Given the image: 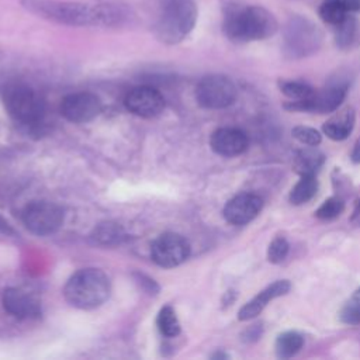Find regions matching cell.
<instances>
[{
  "label": "cell",
  "instance_id": "14",
  "mask_svg": "<svg viewBox=\"0 0 360 360\" xmlns=\"http://www.w3.org/2000/svg\"><path fill=\"white\" fill-rule=\"evenodd\" d=\"M210 145L215 153L225 158H232L242 155L248 149L249 139L242 129L224 127L212 132Z\"/></svg>",
  "mask_w": 360,
  "mask_h": 360
},
{
  "label": "cell",
  "instance_id": "5",
  "mask_svg": "<svg viewBox=\"0 0 360 360\" xmlns=\"http://www.w3.org/2000/svg\"><path fill=\"white\" fill-rule=\"evenodd\" d=\"M322 45V32L316 24L302 15H292L283 28V52L290 59L315 53Z\"/></svg>",
  "mask_w": 360,
  "mask_h": 360
},
{
  "label": "cell",
  "instance_id": "31",
  "mask_svg": "<svg viewBox=\"0 0 360 360\" xmlns=\"http://www.w3.org/2000/svg\"><path fill=\"white\" fill-rule=\"evenodd\" d=\"M349 13L360 10V0H338Z\"/></svg>",
  "mask_w": 360,
  "mask_h": 360
},
{
  "label": "cell",
  "instance_id": "10",
  "mask_svg": "<svg viewBox=\"0 0 360 360\" xmlns=\"http://www.w3.org/2000/svg\"><path fill=\"white\" fill-rule=\"evenodd\" d=\"M150 255L158 266L166 269L176 267L188 257L190 245L181 235L167 232L152 243Z\"/></svg>",
  "mask_w": 360,
  "mask_h": 360
},
{
  "label": "cell",
  "instance_id": "2",
  "mask_svg": "<svg viewBox=\"0 0 360 360\" xmlns=\"http://www.w3.org/2000/svg\"><path fill=\"white\" fill-rule=\"evenodd\" d=\"M278 28L276 17L260 6L236 7L226 13L224 32L233 42L260 41L273 37Z\"/></svg>",
  "mask_w": 360,
  "mask_h": 360
},
{
  "label": "cell",
  "instance_id": "18",
  "mask_svg": "<svg viewBox=\"0 0 360 360\" xmlns=\"http://www.w3.org/2000/svg\"><path fill=\"white\" fill-rule=\"evenodd\" d=\"M323 162H325V155L316 150L315 146H309L307 149L297 152L292 167L300 176L315 174L319 170V167L323 165Z\"/></svg>",
  "mask_w": 360,
  "mask_h": 360
},
{
  "label": "cell",
  "instance_id": "8",
  "mask_svg": "<svg viewBox=\"0 0 360 360\" xmlns=\"http://www.w3.org/2000/svg\"><path fill=\"white\" fill-rule=\"evenodd\" d=\"M236 96L235 83L224 75H208L198 82L195 89L197 103L208 110L226 108L235 103Z\"/></svg>",
  "mask_w": 360,
  "mask_h": 360
},
{
  "label": "cell",
  "instance_id": "25",
  "mask_svg": "<svg viewBox=\"0 0 360 360\" xmlns=\"http://www.w3.org/2000/svg\"><path fill=\"white\" fill-rule=\"evenodd\" d=\"M335 41L339 48H347L352 45L356 37V20L350 15H347L339 25L335 27Z\"/></svg>",
  "mask_w": 360,
  "mask_h": 360
},
{
  "label": "cell",
  "instance_id": "32",
  "mask_svg": "<svg viewBox=\"0 0 360 360\" xmlns=\"http://www.w3.org/2000/svg\"><path fill=\"white\" fill-rule=\"evenodd\" d=\"M350 159L354 163H360V141L354 145V148L352 150V155H350Z\"/></svg>",
  "mask_w": 360,
  "mask_h": 360
},
{
  "label": "cell",
  "instance_id": "21",
  "mask_svg": "<svg viewBox=\"0 0 360 360\" xmlns=\"http://www.w3.org/2000/svg\"><path fill=\"white\" fill-rule=\"evenodd\" d=\"M318 14L322 21L336 27L349 15V11L338 0H325L319 7Z\"/></svg>",
  "mask_w": 360,
  "mask_h": 360
},
{
  "label": "cell",
  "instance_id": "6",
  "mask_svg": "<svg viewBox=\"0 0 360 360\" xmlns=\"http://www.w3.org/2000/svg\"><path fill=\"white\" fill-rule=\"evenodd\" d=\"M4 104L14 120L27 125L39 122L45 114L42 97L34 89L21 83L6 87Z\"/></svg>",
  "mask_w": 360,
  "mask_h": 360
},
{
  "label": "cell",
  "instance_id": "29",
  "mask_svg": "<svg viewBox=\"0 0 360 360\" xmlns=\"http://www.w3.org/2000/svg\"><path fill=\"white\" fill-rule=\"evenodd\" d=\"M339 318L346 325H360V301L352 298L340 309Z\"/></svg>",
  "mask_w": 360,
  "mask_h": 360
},
{
  "label": "cell",
  "instance_id": "11",
  "mask_svg": "<svg viewBox=\"0 0 360 360\" xmlns=\"http://www.w3.org/2000/svg\"><path fill=\"white\" fill-rule=\"evenodd\" d=\"M101 111L100 98L89 91L68 94L60 103V114L70 122H87Z\"/></svg>",
  "mask_w": 360,
  "mask_h": 360
},
{
  "label": "cell",
  "instance_id": "30",
  "mask_svg": "<svg viewBox=\"0 0 360 360\" xmlns=\"http://www.w3.org/2000/svg\"><path fill=\"white\" fill-rule=\"evenodd\" d=\"M262 325H252V326H249L246 330H245V333H243V340L245 342H255V340H257V339H260V336H262Z\"/></svg>",
  "mask_w": 360,
  "mask_h": 360
},
{
  "label": "cell",
  "instance_id": "16",
  "mask_svg": "<svg viewBox=\"0 0 360 360\" xmlns=\"http://www.w3.org/2000/svg\"><path fill=\"white\" fill-rule=\"evenodd\" d=\"M291 290V284L288 280H277L267 285L264 290H262L257 295H255L250 301H248L238 312L239 321H249L256 318L262 314V311L266 308V305L278 297L285 295Z\"/></svg>",
  "mask_w": 360,
  "mask_h": 360
},
{
  "label": "cell",
  "instance_id": "15",
  "mask_svg": "<svg viewBox=\"0 0 360 360\" xmlns=\"http://www.w3.org/2000/svg\"><path fill=\"white\" fill-rule=\"evenodd\" d=\"M4 309L18 319H32L41 315L39 301L20 288H7L1 297Z\"/></svg>",
  "mask_w": 360,
  "mask_h": 360
},
{
  "label": "cell",
  "instance_id": "13",
  "mask_svg": "<svg viewBox=\"0 0 360 360\" xmlns=\"http://www.w3.org/2000/svg\"><path fill=\"white\" fill-rule=\"evenodd\" d=\"M263 208V200L253 193H240L224 207V217L232 225H246L253 221Z\"/></svg>",
  "mask_w": 360,
  "mask_h": 360
},
{
  "label": "cell",
  "instance_id": "20",
  "mask_svg": "<svg viewBox=\"0 0 360 360\" xmlns=\"http://www.w3.org/2000/svg\"><path fill=\"white\" fill-rule=\"evenodd\" d=\"M302 346H304V338L294 330L280 333L274 343L276 354L280 359H290L295 356L302 349Z\"/></svg>",
  "mask_w": 360,
  "mask_h": 360
},
{
  "label": "cell",
  "instance_id": "22",
  "mask_svg": "<svg viewBox=\"0 0 360 360\" xmlns=\"http://www.w3.org/2000/svg\"><path fill=\"white\" fill-rule=\"evenodd\" d=\"M156 325L160 333L167 338H174L180 333V322L177 319L174 309L170 305H166L159 311Z\"/></svg>",
  "mask_w": 360,
  "mask_h": 360
},
{
  "label": "cell",
  "instance_id": "17",
  "mask_svg": "<svg viewBox=\"0 0 360 360\" xmlns=\"http://www.w3.org/2000/svg\"><path fill=\"white\" fill-rule=\"evenodd\" d=\"M354 110L346 108L338 115L329 118L323 124L322 131L332 141H345L354 128Z\"/></svg>",
  "mask_w": 360,
  "mask_h": 360
},
{
  "label": "cell",
  "instance_id": "19",
  "mask_svg": "<svg viewBox=\"0 0 360 360\" xmlns=\"http://www.w3.org/2000/svg\"><path fill=\"white\" fill-rule=\"evenodd\" d=\"M318 191V180L315 174H301L300 180L291 188L288 200L294 205H302L312 200Z\"/></svg>",
  "mask_w": 360,
  "mask_h": 360
},
{
  "label": "cell",
  "instance_id": "26",
  "mask_svg": "<svg viewBox=\"0 0 360 360\" xmlns=\"http://www.w3.org/2000/svg\"><path fill=\"white\" fill-rule=\"evenodd\" d=\"M345 210V202L339 197H330L325 200L319 208L315 211L316 218L323 219V221H330L338 218Z\"/></svg>",
  "mask_w": 360,
  "mask_h": 360
},
{
  "label": "cell",
  "instance_id": "1",
  "mask_svg": "<svg viewBox=\"0 0 360 360\" xmlns=\"http://www.w3.org/2000/svg\"><path fill=\"white\" fill-rule=\"evenodd\" d=\"M21 6L45 20L73 27H117L129 18L122 4H87L69 0H21Z\"/></svg>",
  "mask_w": 360,
  "mask_h": 360
},
{
  "label": "cell",
  "instance_id": "3",
  "mask_svg": "<svg viewBox=\"0 0 360 360\" xmlns=\"http://www.w3.org/2000/svg\"><path fill=\"white\" fill-rule=\"evenodd\" d=\"M108 276L94 267L76 271L66 283L63 295L66 301L80 309H93L104 304L110 295Z\"/></svg>",
  "mask_w": 360,
  "mask_h": 360
},
{
  "label": "cell",
  "instance_id": "12",
  "mask_svg": "<svg viewBox=\"0 0 360 360\" xmlns=\"http://www.w3.org/2000/svg\"><path fill=\"white\" fill-rule=\"evenodd\" d=\"M124 103L128 111L143 118L156 117L165 107L163 96L156 89L149 86L134 87L125 96Z\"/></svg>",
  "mask_w": 360,
  "mask_h": 360
},
{
  "label": "cell",
  "instance_id": "27",
  "mask_svg": "<svg viewBox=\"0 0 360 360\" xmlns=\"http://www.w3.org/2000/svg\"><path fill=\"white\" fill-rule=\"evenodd\" d=\"M291 135L302 145L307 146H318L322 141V135L319 134V131H316L315 128L311 127H305V125H297L291 129Z\"/></svg>",
  "mask_w": 360,
  "mask_h": 360
},
{
  "label": "cell",
  "instance_id": "24",
  "mask_svg": "<svg viewBox=\"0 0 360 360\" xmlns=\"http://www.w3.org/2000/svg\"><path fill=\"white\" fill-rule=\"evenodd\" d=\"M278 89L290 100H305L315 93V90L309 84L298 80H280Z\"/></svg>",
  "mask_w": 360,
  "mask_h": 360
},
{
  "label": "cell",
  "instance_id": "28",
  "mask_svg": "<svg viewBox=\"0 0 360 360\" xmlns=\"http://www.w3.org/2000/svg\"><path fill=\"white\" fill-rule=\"evenodd\" d=\"M288 250H290V245L287 239L283 236H277L270 242L267 248V260L273 264H278L284 262V259L288 255Z\"/></svg>",
  "mask_w": 360,
  "mask_h": 360
},
{
  "label": "cell",
  "instance_id": "35",
  "mask_svg": "<svg viewBox=\"0 0 360 360\" xmlns=\"http://www.w3.org/2000/svg\"><path fill=\"white\" fill-rule=\"evenodd\" d=\"M353 298H356V300H359L360 301V287L354 291V294H353Z\"/></svg>",
  "mask_w": 360,
  "mask_h": 360
},
{
  "label": "cell",
  "instance_id": "34",
  "mask_svg": "<svg viewBox=\"0 0 360 360\" xmlns=\"http://www.w3.org/2000/svg\"><path fill=\"white\" fill-rule=\"evenodd\" d=\"M226 357H228V356H226L225 353H219V352L215 353V354H212V359H226Z\"/></svg>",
  "mask_w": 360,
  "mask_h": 360
},
{
  "label": "cell",
  "instance_id": "23",
  "mask_svg": "<svg viewBox=\"0 0 360 360\" xmlns=\"http://www.w3.org/2000/svg\"><path fill=\"white\" fill-rule=\"evenodd\" d=\"M93 238L98 243L112 245V243H120L125 238V232L120 225L112 222H105V224H100L94 229Z\"/></svg>",
  "mask_w": 360,
  "mask_h": 360
},
{
  "label": "cell",
  "instance_id": "9",
  "mask_svg": "<svg viewBox=\"0 0 360 360\" xmlns=\"http://www.w3.org/2000/svg\"><path fill=\"white\" fill-rule=\"evenodd\" d=\"M22 222L35 235H51L62 226L63 210L49 201H34L25 207Z\"/></svg>",
  "mask_w": 360,
  "mask_h": 360
},
{
  "label": "cell",
  "instance_id": "7",
  "mask_svg": "<svg viewBox=\"0 0 360 360\" xmlns=\"http://www.w3.org/2000/svg\"><path fill=\"white\" fill-rule=\"evenodd\" d=\"M349 89V80L340 73L330 79L326 87L321 91H315L314 96L305 100H291L284 104L288 111H304V112H318L326 114L336 111L343 100L346 98Z\"/></svg>",
  "mask_w": 360,
  "mask_h": 360
},
{
  "label": "cell",
  "instance_id": "4",
  "mask_svg": "<svg viewBox=\"0 0 360 360\" xmlns=\"http://www.w3.org/2000/svg\"><path fill=\"white\" fill-rule=\"evenodd\" d=\"M194 0H163L155 22V35L159 41L173 45L183 41L197 22Z\"/></svg>",
  "mask_w": 360,
  "mask_h": 360
},
{
  "label": "cell",
  "instance_id": "33",
  "mask_svg": "<svg viewBox=\"0 0 360 360\" xmlns=\"http://www.w3.org/2000/svg\"><path fill=\"white\" fill-rule=\"evenodd\" d=\"M0 232L7 233V235H13V233H14L13 228H11V226L7 224V221H4L1 217H0Z\"/></svg>",
  "mask_w": 360,
  "mask_h": 360
}]
</instances>
